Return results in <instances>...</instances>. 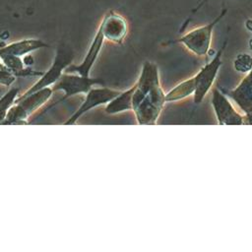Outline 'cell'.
I'll return each mask as SVG.
<instances>
[{
  "label": "cell",
  "mask_w": 252,
  "mask_h": 252,
  "mask_svg": "<svg viewBox=\"0 0 252 252\" xmlns=\"http://www.w3.org/2000/svg\"><path fill=\"white\" fill-rule=\"evenodd\" d=\"M135 91V85L125 92H120L113 99H111L106 107L105 112L108 114H116L132 109V98Z\"/></svg>",
  "instance_id": "cell-13"
},
{
  "label": "cell",
  "mask_w": 252,
  "mask_h": 252,
  "mask_svg": "<svg viewBox=\"0 0 252 252\" xmlns=\"http://www.w3.org/2000/svg\"><path fill=\"white\" fill-rule=\"evenodd\" d=\"M103 40H104V36L102 34L101 30L98 28L93 42L83 60V62L80 65H72L70 64L65 70L66 73H73V74H78L80 76H84V77H89L90 72L92 67L94 66L99 52L100 49L102 47L103 44Z\"/></svg>",
  "instance_id": "cell-10"
},
{
  "label": "cell",
  "mask_w": 252,
  "mask_h": 252,
  "mask_svg": "<svg viewBox=\"0 0 252 252\" xmlns=\"http://www.w3.org/2000/svg\"><path fill=\"white\" fill-rule=\"evenodd\" d=\"M229 95L247 115L252 113V69L239 86L229 92Z\"/></svg>",
  "instance_id": "cell-11"
},
{
  "label": "cell",
  "mask_w": 252,
  "mask_h": 252,
  "mask_svg": "<svg viewBox=\"0 0 252 252\" xmlns=\"http://www.w3.org/2000/svg\"><path fill=\"white\" fill-rule=\"evenodd\" d=\"M72 59H73V51L70 47H68L66 44H61L60 46H58L52 66L45 73L42 74L40 79L34 85H32L29 90H27L21 95L19 94L17 98L25 97L43 88H47L51 85L53 86L62 76L63 71L71 64Z\"/></svg>",
  "instance_id": "cell-3"
},
{
  "label": "cell",
  "mask_w": 252,
  "mask_h": 252,
  "mask_svg": "<svg viewBox=\"0 0 252 252\" xmlns=\"http://www.w3.org/2000/svg\"><path fill=\"white\" fill-rule=\"evenodd\" d=\"M156 64L146 61L135 84L132 110L140 125H155L165 102Z\"/></svg>",
  "instance_id": "cell-1"
},
{
  "label": "cell",
  "mask_w": 252,
  "mask_h": 252,
  "mask_svg": "<svg viewBox=\"0 0 252 252\" xmlns=\"http://www.w3.org/2000/svg\"><path fill=\"white\" fill-rule=\"evenodd\" d=\"M16 78L13 72L3 62H0V85L9 87L15 82Z\"/></svg>",
  "instance_id": "cell-17"
},
{
  "label": "cell",
  "mask_w": 252,
  "mask_h": 252,
  "mask_svg": "<svg viewBox=\"0 0 252 252\" xmlns=\"http://www.w3.org/2000/svg\"><path fill=\"white\" fill-rule=\"evenodd\" d=\"M226 9L221 10L220 14L214 19L211 23L196 28L177 40L175 42L182 43L187 49H189L191 52H193L195 55L198 56H205L207 55L208 51L210 50L211 40H212V33L215 26L224 17L226 14Z\"/></svg>",
  "instance_id": "cell-4"
},
{
  "label": "cell",
  "mask_w": 252,
  "mask_h": 252,
  "mask_svg": "<svg viewBox=\"0 0 252 252\" xmlns=\"http://www.w3.org/2000/svg\"><path fill=\"white\" fill-rule=\"evenodd\" d=\"M99 29L104 38L115 43H121L127 33V23L122 16L111 11L103 18Z\"/></svg>",
  "instance_id": "cell-9"
},
{
  "label": "cell",
  "mask_w": 252,
  "mask_h": 252,
  "mask_svg": "<svg viewBox=\"0 0 252 252\" xmlns=\"http://www.w3.org/2000/svg\"><path fill=\"white\" fill-rule=\"evenodd\" d=\"M249 45H250V48L252 49V39L250 40V42H249Z\"/></svg>",
  "instance_id": "cell-21"
},
{
  "label": "cell",
  "mask_w": 252,
  "mask_h": 252,
  "mask_svg": "<svg viewBox=\"0 0 252 252\" xmlns=\"http://www.w3.org/2000/svg\"><path fill=\"white\" fill-rule=\"evenodd\" d=\"M226 45V41H224L221 48L218 51L216 56L213 58V60L209 63H207L198 73L196 76H194L195 80V92H194V102L196 104H199L206 94L211 89L213 82L216 78V75L218 73V70L220 66L221 65V54L224 50V47Z\"/></svg>",
  "instance_id": "cell-6"
},
{
  "label": "cell",
  "mask_w": 252,
  "mask_h": 252,
  "mask_svg": "<svg viewBox=\"0 0 252 252\" xmlns=\"http://www.w3.org/2000/svg\"><path fill=\"white\" fill-rule=\"evenodd\" d=\"M94 85H102L103 86L104 82L100 79L84 77V76H80L78 74L63 73L62 76L59 78V80L53 85L52 91L53 92L54 91H63L64 96L62 98H60L58 101L49 105L47 108H45V110L41 114H43L44 112L49 110L54 105L65 101L67 98H69L72 95H75L78 94H87L93 88Z\"/></svg>",
  "instance_id": "cell-5"
},
{
  "label": "cell",
  "mask_w": 252,
  "mask_h": 252,
  "mask_svg": "<svg viewBox=\"0 0 252 252\" xmlns=\"http://www.w3.org/2000/svg\"><path fill=\"white\" fill-rule=\"evenodd\" d=\"M208 1H209V0H202V1H201V2H200V3H199V4H198V5H197L193 10H192V15H193V14H195L199 9H201L205 4H207V3H208Z\"/></svg>",
  "instance_id": "cell-19"
},
{
  "label": "cell",
  "mask_w": 252,
  "mask_h": 252,
  "mask_svg": "<svg viewBox=\"0 0 252 252\" xmlns=\"http://www.w3.org/2000/svg\"><path fill=\"white\" fill-rule=\"evenodd\" d=\"M19 96V89L12 88L0 98V125L5 120L9 109L15 103V100Z\"/></svg>",
  "instance_id": "cell-15"
},
{
  "label": "cell",
  "mask_w": 252,
  "mask_h": 252,
  "mask_svg": "<svg viewBox=\"0 0 252 252\" xmlns=\"http://www.w3.org/2000/svg\"><path fill=\"white\" fill-rule=\"evenodd\" d=\"M53 91L51 88H43L25 97L17 98L11 106L5 120L1 125L26 124L25 121L32 113L38 109L51 96Z\"/></svg>",
  "instance_id": "cell-2"
},
{
  "label": "cell",
  "mask_w": 252,
  "mask_h": 252,
  "mask_svg": "<svg viewBox=\"0 0 252 252\" xmlns=\"http://www.w3.org/2000/svg\"><path fill=\"white\" fill-rule=\"evenodd\" d=\"M119 91H114L108 88H92L87 94L85 100L80 105V107L72 114V116L64 122V125H72L77 122V120L89 110L108 103L111 99H113L117 94H119Z\"/></svg>",
  "instance_id": "cell-7"
},
{
  "label": "cell",
  "mask_w": 252,
  "mask_h": 252,
  "mask_svg": "<svg viewBox=\"0 0 252 252\" xmlns=\"http://www.w3.org/2000/svg\"><path fill=\"white\" fill-rule=\"evenodd\" d=\"M23 61H24V64H25L27 67H30V66L32 65V63H33V59H32V57L31 55L26 56Z\"/></svg>",
  "instance_id": "cell-18"
},
{
  "label": "cell",
  "mask_w": 252,
  "mask_h": 252,
  "mask_svg": "<svg viewBox=\"0 0 252 252\" xmlns=\"http://www.w3.org/2000/svg\"><path fill=\"white\" fill-rule=\"evenodd\" d=\"M195 92V80L194 77L182 82L178 86H176L174 89H172L170 92H168L165 94V100L166 101H173L182 99L186 96H188L191 94H194Z\"/></svg>",
  "instance_id": "cell-14"
},
{
  "label": "cell",
  "mask_w": 252,
  "mask_h": 252,
  "mask_svg": "<svg viewBox=\"0 0 252 252\" xmlns=\"http://www.w3.org/2000/svg\"><path fill=\"white\" fill-rule=\"evenodd\" d=\"M245 26H246V28H247L250 32H252V20H248V21L246 22Z\"/></svg>",
  "instance_id": "cell-20"
},
{
  "label": "cell",
  "mask_w": 252,
  "mask_h": 252,
  "mask_svg": "<svg viewBox=\"0 0 252 252\" xmlns=\"http://www.w3.org/2000/svg\"><path fill=\"white\" fill-rule=\"evenodd\" d=\"M47 46L46 43L39 39H24L21 41H16L13 43H10L6 46H3L0 48V56L3 55H13L21 57L25 54H28L33 50L39 49L41 47Z\"/></svg>",
  "instance_id": "cell-12"
},
{
  "label": "cell",
  "mask_w": 252,
  "mask_h": 252,
  "mask_svg": "<svg viewBox=\"0 0 252 252\" xmlns=\"http://www.w3.org/2000/svg\"><path fill=\"white\" fill-rule=\"evenodd\" d=\"M212 104L220 125H241L243 117L235 111L227 98L218 90H214Z\"/></svg>",
  "instance_id": "cell-8"
},
{
  "label": "cell",
  "mask_w": 252,
  "mask_h": 252,
  "mask_svg": "<svg viewBox=\"0 0 252 252\" xmlns=\"http://www.w3.org/2000/svg\"><path fill=\"white\" fill-rule=\"evenodd\" d=\"M235 70L239 72H248L252 69V57L247 53H240L233 62Z\"/></svg>",
  "instance_id": "cell-16"
}]
</instances>
